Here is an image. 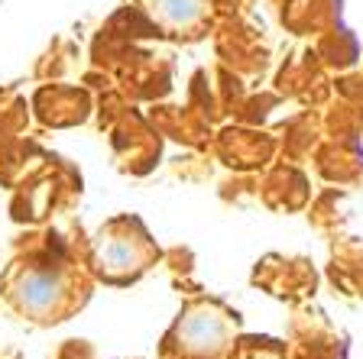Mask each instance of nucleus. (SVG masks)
Returning <instances> with one entry per match:
<instances>
[{
	"label": "nucleus",
	"instance_id": "f257e3e1",
	"mask_svg": "<svg viewBox=\"0 0 363 359\" xmlns=\"http://www.w3.org/2000/svg\"><path fill=\"white\" fill-rule=\"evenodd\" d=\"M230 334H234L230 314L224 307L201 301L182 314L172 334V346L185 359H218L230 346Z\"/></svg>",
	"mask_w": 363,
	"mask_h": 359
},
{
	"label": "nucleus",
	"instance_id": "f03ea898",
	"mask_svg": "<svg viewBox=\"0 0 363 359\" xmlns=\"http://www.w3.org/2000/svg\"><path fill=\"white\" fill-rule=\"evenodd\" d=\"M152 256V246L146 243V237H133L130 224H113L94 243V269L107 278H130L136 272L146 269V262Z\"/></svg>",
	"mask_w": 363,
	"mask_h": 359
},
{
	"label": "nucleus",
	"instance_id": "7ed1b4c3",
	"mask_svg": "<svg viewBox=\"0 0 363 359\" xmlns=\"http://www.w3.org/2000/svg\"><path fill=\"white\" fill-rule=\"evenodd\" d=\"M65 278L55 269H30L23 272L13 285V301L23 314L33 317H52L65 304Z\"/></svg>",
	"mask_w": 363,
	"mask_h": 359
},
{
	"label": "nucleus",
	"instance_id": "20e7f679",
	"mask_svg": "<svg viewBox=\"0 0 363 359\" xmlns=\"http://www.w3.org/2000/svg\"><path fill=\"white\" fill-rule=\"evenodd\" d=\"M156 10L169 26H191L201 16V4L198 0H159Z\"/></svg>",
	"mask_w": 363,
	"mask_h": 359
}]
</instances>
